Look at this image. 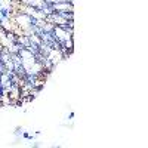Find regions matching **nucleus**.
Wrapping results in <instances>:
<instances>
[{"label":"nucleus","instance_id":"nucleus-1","mask_svg":"<svg viewBox=\"0 0 148 148\" xmlns=\"http://www.w3.org/2000/svg\"><path fill=\"white\" fill-rule=\"evenodd\" d=\"M53 10H74V5L67 3V2H59V3H55Z\"/></svg>","mask_w":148,"mask_h":148},{"label":"nucleus","instance_id":"nucleus-2","mask_svg":"<svg viewBox=\"0 0 148 148\" xmlns=\"http://www.w3.org/2000/svg\"><path fill=\"white\" fill-rule=\"evenodd\" d=\"M22 129H16V132H15V135H16V136H19V135H21V136H22Z\"/></svg>","mask_w":148,"mask_h":148}]
</instances>
